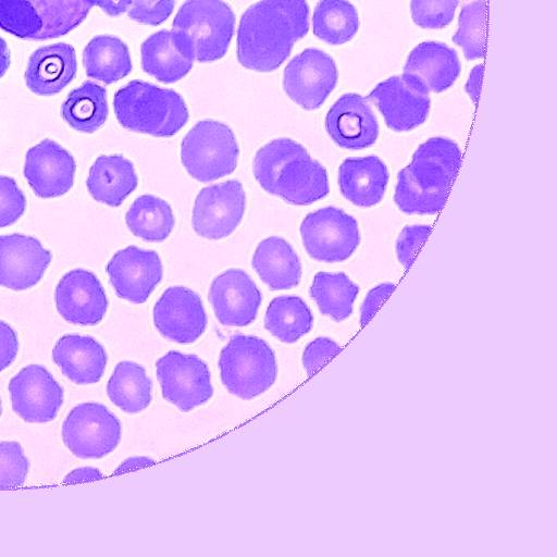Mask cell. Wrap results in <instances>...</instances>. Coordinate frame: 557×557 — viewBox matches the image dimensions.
<instances>
[{
  "mask_svg": "<svg viewBox=\"0 0 557 557\" xmlns=\"http://www.w3.org/2000/svg\"><path fill=\"white\" fill-rule=\"evenodd\" d=\"M2 413V405H1V399H0V416Z\"/></svg>",
  "mask_w": 557,
  "mask_h": 557,
  "instance_id": "51",
  "label": "cell"
},
{
  "mask_svg": "<svg viewBox=\"0 0 557 557\" xmlns=\"http://www.w3.org/2000/svg\"><path fill=\"white\" fill-rule=\"evenodd\" d=\"M77 59L73 46L57 42L36 49L26 65L24 78L30 91L39 96H53L76 76Z\"/></svg>",
  "mask_w": 557,
  "mask_h": 557,
  "instance_id": "23",
  "label": "cell"
},
{
  "mask_svg": "<svg viewBox=\"0 0 557 557\" xmlns=\"http://www.w3.org/2000/svg\"><path fill=\"white\" fill-rule=\"evenodd\" d=\"M91 7L100 8L111 17L120 16L125 13L132 0H87Z\"/></svg>",
  "mask_w": 557,
  "mask_h": 557,
  "instance_id": "46",
  "label": "cell"
},
{
  "mask_svg": "<svg viewBox=\"0 0 557 557\" xmlns=\"http://www.w3.org/2000/svg\"><path fill=\"white\" fill-rule=\"evenodd\" d=\"M483 67L484 64L481 63L479 65H475L472 71L469 74V78L465 85V90L473 101V103H476L481 84H482V76H483Z\"/></svg>",
  "mask_w": 557,
  "mask_h": 557,
  "instance_id": "47",
  "label": "cell"
},
{
  "mask_svg": "<svg viewBox=\"0 0 557 557\" xmlns=\"http://www.w3.org/2000/svg\"><path fill=\"white\" fill-rule=\"evenodd\" d=\"M29 461L17 442H0V486L22 485Z\"/></svg>",
  "mask_w": 557,
  "mask_h": 557,
  "instance_id": "39",
  "label": "cell"
},
{
  "mask_svg": "<svg viewBox=\"0 0 557 557\" xmlns=\"http://www.w3.org/2000/svg\"><path fill=\"white\" fill-rule=\"evenodd\" d=\"M459 0H411L412 21L421 28L437 29L454 18Z\"/></svg>",
  "mask_w": 557,
  "mask_h": 557,
  "instance_id": "38",
  "label": "cell"
},
{
  "mask_svg": "<svg viewBox=\"0 0 557 557\" xmlns=\"http://www.w3.org/2000/svg\"><path fill=\"white\" fill-rule=\"evenodd\" d=\"M460 70L455 49L442 42L424 41L410 51L403 74L428 92H442L455 83Z\"/></svg>",
  "mask_w": 557,
  "mask_h": 557,
  "instance_id": "24",
  "label": "cell"
},
{
  "mask_svg": "<svg viewBox=\"0 0 557 557\" xmlns=\"http://www.w3.org/2000/svg\"><path fill=\"white\" fill-rule=\"evenodd\" d=\"M175 0H132L127 10L131 20L157 26L172 14Z\"/></svg>",
  "mask_w": 557,
  "mask_h": 557,
  "instance_id": "41",
  "label": "cell"
},
{
  "mask_svg": "<svg viewBox=\"0 0 557 557\" xmlns=\"http://www.w3.org/2000/svg\"><path fill=\"white\" fill-rule=\"evenodd\" d=\"M138 177L134 164L121 154H102L89 169L86 187L98 202L117 207L135 190Z\"/></svg>",
  "mask_w": 557,
  "mask_h": 557,
  "instance_id": "28",
  "label": "cell"
},
{
  "mask_svg": "<svg viewBox=\"0 0 557 557\" xmlns=\"http://www.w3.org/2000/svg\"><path fill=\"white\" fill-rule=\"evenodd\" d=\"M26 197L16 182L0 175V228L16 222L25 212Z\"/></svg>",
  "mask_w": 557,
  "mask_h": 557,
  "instance_id": "40",
  "label": "cell"
},
{
  "mask_svg": "<svg viewBox=\"0 0 557 557\" xmlns=\"http://www.w3.org/2000/svg\"><path fill=\"white\" fill-rule=\"evenodd\" d=\"M154 461L151 458L138 456V457H131L125 459L116 469L115 473H120L123 471H129L136 468H140L144 466H148L150 463H153Z\"/></svg>",
  "mask_w": 557,
  "mask_h": 557,
  "instance_id": "49",
  "label": "cell"
},
{
  "mask_svg": "<svg viewBox=\"0 0 557 557\" xmlns=\"http://www.w3.org/2000/svg\"><path fill=\"white\" fill-rule=\"evenodd\" d=\"M52 359L73 383L94 384L102 377L108 357L94 337L66 334L55 343Z\"/></svg>",
  "mask_w": 557,
  "mask_h": 557,
  "instance_id": "26",
  "label": "cell"
},
{
  "mask_svg": "<svg viewBox=\"0 0 557 557\" xmlns=\"http://www.w3.org/2000/svg\"><path fill=\"white\" fill-rule=\"evenodd\" d=\"M246 209V193L237 180L203 187L195 198L191 225L207 239L230 236L239 225Z\"/></svg>",
  "mask_w": 557,
  "mask_h": 557,
  "instance_id": "11",
  "label": "cell"
},
{
  "mask_svg": "<svg viewBox=\"0 0 557 557\" xmlns=\"http://www.w3.org/2000/svg\"><path fill=\"white\" fill-rule=\"evenodd\" d=\"M313 318L307 304L297 296H278L270 302L264 327L284 343H294L308 333Z\"/></svg>",
  "mask_w": 557,
  "mask_h": 557,
  "instance_id": "35",
  "label": "cell"
},
{
  "mask_svg": "<svg viewBox=\"0 0 557 557\" xmlns=\"http://www.w3.org/2000/svg\"><path fill=\"white\" fill-rule=\"evenodd\" d=\"M17 351V334L7 322L0 320V372L14 361Z\"/></svg>",
  "mask_w": 557,
  "mask_h": 557,
  "instance_id": "44",
  "label": "cell"
},
{
  "mask_svg": "<svg viewBox=\"0 0 557 557\" xmlns=\"http://www.w3.org/2000/svg\"><path fill=\"white\" fill-rule=\"evenodd\" d=\"M125 223L136 237L149 243H160L171 234L175 220L166 201L153 195H143L128 208Z\"/></svg>",
  "mask_w": 557,
  "mask_h": 557,
  "instance_id": "33",
  "label": "cell"
},
{
  "mask_svg": "<svg viewBox=\"0 0 557 557\" xmlns=\"http://www.w3.org/2000/svg\"><path fill=\"white\" fill-rule=\"evenodd\" d=\"M188 46L195 61L209 63L224 57L235 30V14L223 0H186L172 28Z\"/></svg>",
  "mask_w": 557,
  "mask_h": 557,
  "instance_id": "6",
  "label": "cell"
},
{
  "mask_svg": "<svg viewBox=\"0 0 557 557\" xmlns=\"http://www.w3.org/2000/svg\"><path fill=\"white\" fill-rule=\"evenodd\" d=\"M338 349L339 345L327 337H318L309 343L302 355V364L306 372L310 374L315 371Z\"/></svg>",
  "mask_w": 557,
  "mask_h": 557,
  "instance_id": "43",
  "label": "cell"
},
{
  "mask_svg": "<svg viewBox=\"0 0 557 557\" xmlns=\"http://www.w3.org/2000/svg\"><path fill=\"white\" fill-rule=\"evenodd\" d=\"M52 253L34 236L0 235V286L25 290L42 278Z\"/></svg>",
  "mask_w": 557,
  "mask_h": 557,
  "instance_id": "20",
  "label": "cell"
},
{
  "mask_svg": "<svg viewBox=\"0 0 557 557\" xmlns=\"http://www.w3.org/2000/svg\"><path fill=\"white\" fill-rule=\"evenodd\" d=\"M151 388V381L143 366L121 361L108 381L107 395L123 411L135 413L149 406Z\"/></svg>",
  "mask_w": 557,
  "mask_h": 557,
  "instance_id": "32",
  "label": "cell"
},
{
  "mask_svg": "<svg viewBox=\"0 0 557 557\" xmlns=\"http://www.w3.org/2000/svg\"><path fill=\"white\" fill-rule=\"evenodd\" d=\"M60 315L72 324L95 325L106 315L108 298L96 274L74 269L59 281L54 292Z\"/></svg>",
  "mask_w": 557,
  "mask_h": 557,
  "instance_id": "19",
  "label": "cell"
},
{
  "mask_svg": "<svg viewBox=\"0 0 557 557\" xmlns=\"http://www.w3.org/2000/svg\"><path fill=\"white\" fill-rule=\"evenodd\" d=\"M102 473L97 468L92 467H82L76 468L64 478V482H74V481H83V480H94L97 478H101Z\"/></svg>",
  "mask_w": 557,
  "mask_h": 557,
  "instance_id": "48",
  "label": "cell"
},
{
  "mask_svg": "<svg viewBox=\"0 0 557 557\" xmlns=\"http://www.w3.org/2000/svg\"><path fill=\"white\" fill-rule=\"evenodd\" d=\"M239 148L234 132L214 120L197 122L181 144V161L196 181L208 183L234 172Z\"/></svg>",
  "mask_w": 557,
  "mask_h": 557,
  "instance_id": "8",
  "label": "cell"
},
{
  "mask_svg": "<svg viewBox=\"0 0 557 557\" xmlns=\"http://www.w3.org/2000/svg\"><path fill=\"white\" fill-rule=\"evenodd\" d=\"M163 398L189 411L213 395L208 366L196 355L169 351L156 362Z\"/></svg>",
  "mask_w": 557,
  "mask_h": 557,
  "instance_id": "12",
  "label": "cell"
},
{
  "mask_svg": "<svg viewBox=\"0 0 557 557\" xmlns=\"http://www.w3.org/2000/svg\"><path fill=\"white\" fill-rule=\"evenodd\" d=\"M108 114L107 90L92 81H85L70 91L61 107L63 120L72 128L87 134L100 128Z\"/></svg>",
  "mask_w": 557,
  "mask_h": 557,
  "instance_id": "31",
  "label": "cell"
},
{
  "mask_svg": "<svg viewBox=\"0 0 557 557\" xmlns=\"http://www.w3.org/2000/svg\"><path fill=\"white\" fill-rule=\"evenodd\" d=\"M121 438L120 420L102 404L82 403L62 425L64 445L78 458H101L115 449Z\"/></svg>",
  "mask_w": 557,
  "mask_h": 557,
  "instance_id": "10",
  "label": "cell"
},
{
  "mask_svg": "<svg viewBox=\"0 0 557 557\" xmlns=\"http://www.w3.org/2000/svg\"><path fill=\"white\" fill-rule=\"evenodd\" d=\"M359 28L355 7L347 0H319L312 15L313 35L330 45L349 41Z\"/></svg>",
  "mask_w": 557,
  "mask_h": 557,
  "instance_id": "36",
  "label": "cell"
},
{
  "mask_svg": "<svg viewBox=\"0 0 557 557\" xmlns=\"http://www.w3.org/2000/svg\"><path fill=\"white\" fill-rule=\"evenodd\" d=\"M92 7L87 0H0V28L26 40H48L72 32Z\"/></svg>",
  "mask_w": 557,
  "mask_h": 557,
  "instance_id": "5",
  "label": "cell"
},
{
  "mask_svg": "<svg viewBox=\"0 0 557 557\" xmlns=\"http://www.w3.org/2000/svg\"><path fill=\"white\" fill-rule=\"evenodd\" d=\"M394 287L395 285L392 283H382L368 293L360 308L361 325L366 324L371 319L373 313L394 289Z\"/></svg>",
  "mask_w": 557,
  "mask_h": 557,
  "instance_id": "45",
  "label": "cell"
},
{
  "mask_svg": "<svg viewBox=\"0 0 557 557\" xmlns=\"http://www.w3.org/2000/svg\"><path fill=\"white\" fill-rule=\"evenodd\" d=\"M486 26V0H474L462 7L458 18V29L451 40L461 47L467 60L484 57Z\"/></svg>",
  "mask_w": 557,
  "mask_h": 557,
  "instance_id": "37",
  "label": "cell"
},
{
  "mask_svg": "<svg viewBox=\"0 0 557 557\" xmlns=\"http://www.w3.org/2000/svg\"><path fill=\"white\" fill-rule=\"evenodd\" d=\"M388 171L374 156L345 159L338 168V186L342 195L358 207H372L385 194Z\"/></svg>",
  "mask_w": 557,
  "mask_h": 557,
  "instance_id": "27",
  "label": "cell"
},
{
  "mask_svg": "<svg viewBox=\"0 0 557 557\" xmlns=\"http://www.w3.org/2000/svg\"><path fill=\"white\" fill-rule=\"evenodd\" d=\"M82 62L86 75L110 85L132 71L128 47L112 35L95 36L84 48Z\"/></svg>",
  "mask_w": 557,
  "mask_h": 557,
  "instance_id": "30",
  "label": "cell"
},
{
  "mask_svg": "<svg viewBox=\"0 0 557 557\" xmlns=\"http://www.w3.org/2000/svg\"><path fill=\"white\" fill-rule=\"evenodd\" d=\"M225 388L242 399L253 398L273 385L277 375L275 355L259 337L233 335L219 357Z\"/></svg>",
  "mask_w": 557,
  "mask_h": 557,
  "instance_id": "7",
  "label": "cell"
},
{
  "mask_svg": "<svg viewBox=\"0 0 557 557\" xmlns=\"http://www.w3.org/2000/svg\"><path fill=\"white\" fill-rule=\"evenodd\" d=\"M307 0H260L242 15L236 55L244 67L272 72L289 57L309 30Z\"/></svg>",
  "mask_w": 557,
  "mask_h": 557,
  "instance_id": "1",
  "label": "cell"
},
{
  "mask_svg": "<svg viewBox=\"0 0 557 557\" xmlns=\"http://www.w3.org/2000/svg\"><path fill=\"white\" fill-rule=\"evenodd\" d=\"M324 124L332 140L345 149L368 148L379 135L376 116L367 98L358 94L339 97L329 110Z\"/></svg>",
  "mask_w": 557,
  "mask_h": 557,
  "instance_id": "22",
  "label": "cell"
},
{
  "mask_svg": "<svg viewBox=\"0 0 557 557\" xmlns=\"http://www.w3.org/2000/svg\"><path fill=\"white\" fill-rule=\"evenodd\" d=\"M255 178L267 193L295 206H307L330 191L325 168L290 138L263 145L252 161Z\"/></svg>",
  "mask_w": 557,
  "mask_h": 557,
  "instance_id": "2",
  "label": "cell"
},
{
  "mask_svg": "<svg viewBox=\"0 0 557 557\" xmlns=\"http://www.w3.org/2000/svg\"><path fill=\"white\" fill-rule=\"evenodd\" d=\"M75 172L73 156L51 139L41 140L26 152L23 174L40 198L66 194L74 184Z\"/></svg>",
  "mask_w": 557,
  "mask_h": 557,
  "instance_id": "21",
  "label": "cell"
},
{
  "mask_svg": "<svg viewBox=\"0 0 557 557\" xmlns=\"http://www.w3.org/2000/svg\"><path fill=\"white\" fill-rule=\"evenodd\" d=\"M153 323L166 339L188 344L202 335L208 319L196 292L185 286H171L153 307Z\"/></svg>",
  "mask_w": 557,
  "mask_h": 557,
  "instance_id": "17",
  "label": "cell"
},
{
  "mask_svg": "<svg viewBox=\"0 0 557 557\" xmlns=\"http://www.w3.org/2000/svg\"><path fill=\"white\" fill-rule=\"evenodd\" d=\"M113 109L121 126L156 137L175 135L189 117L178 92L139 79L131 81L114 94Z\"/></svg>",
  "mask_w": 557,
  "mask_h": 557,
  "instance_id": "4",
  "label": "cell"
},
{
  "mask_svg": "<svg viewBox=\"0 0 557 557\" xmlns=\"http://www.w3.org/2000/svg\"><path fill=\"white\" fill-rule=\"evenodd\" d=\"M11 65L10 50L7 41L0 37V78L7 73Z\"/></svg>",
  "mask_w": 557,
  "mask_h": 557,
  "instance_id": "50",
  "label": "cell"
},
{
  "mask_svg": "<svg viewBox=\"0 0 557 557\" xmlns=\"http://www.w3.org/2000/svg\"><path fill=\"white\" fill-rule=\"evenodd\" d=\"M194 61L188 46L173 30H159L140 46L141 69L163 84L175 83L185 77Z\"/></svg>",
  "mask_w": 557,
  "mask_h": 557,
  "instance_id": "25",
  "label": "cell"
},
{
  "mask_svg": "<svg viewBox=\"0 0 557 557\" xmlns=\"http://www.w3.org/2000/svg\"><path fill=\"white\" fill-rule=\"evenodd\" d=\"M299 231L306 252L322 262L348 259L360 242L357 221L335 207L310 212L302 220Z\"/></svg>",
  "mask_w": 557,
  "mask_h": 557,
  "instance_id": "9",
  "label": "cell"
},
{
  "mask_svg": "<svg viewBox=\"0 0 557 557\" xmlns=\"http://www.w3.org/2000/svg\"><path fill=\"white\" fill-rule=\"evenodd\" d=\"M430 230V225H408L400 232L396 240V255L403 265L411 262Z\"/></svg>",
  "mask_w": 557,
  "mask_h": 557,
  "instance_id": "42",
  "label": "cell"
},
{
  "mask_svg": "<svg viewBox=\"0 0 557 557\" xmlns=\"http://www.w3.org/2000/svg\"><path fill=\"white\" fill-rule=\"evenodd\" d=\"M461 158L458 145L431 137L397 175L394 201L407 214H435L441 209Z\"/></svg>",
  "mask_w": 557,
  "mask_h": 557,
  "instance_id": "3",
  "label": "cell"
},
{
  "mask_svg": "<svg viewBox=\"0 0 557 557\" xmlns=\"http://www.w3.org/2000/svg\"><path fill=\"white\" fill-rule=\"evenodd\" d=\"M106 271L115 294L133 304L145 302L163 276L158 253L136 246L116 251Z\"/></svg>",
  "mask_w": 557,
  "mask_h": 557,
  "instance_id": "16",
  "label": "cell"
},
{
  "mask_svg": "<svg viewBox=\"0 0 557 557\" xmlns=\"http://www.w3.org/2000/svg\"><path fill=\"white\" fill-rule=\"evenodd\" d=\"M338 72L331 55L315 48L296 54L283 72V89L305 110L322 106L337 84Z\"/></svg>",
  "mask_w": 557,
  "mask_h": 557,
  "instance_id": "13",
  "label": "cell"
},
{
  "mask_svg": "<svg viewBox=\"0 0 557 557\" xmlns=\"http://www.w3.org/2000/svg\"><path fill=\"white\" fill-rule=\"evenodd\" d=\"M208 299L222 325L245 326L257 317L261 293L244 270L228 269L212 280Z\"/></svg>",
  "mask_w": 557,
  "mask_h": 557,
  "instance_id": "18",
  "label": "cell"
},
{
  "mask_svg": "<svg viewBox=\"0 0 557 557\" xmlns=\"http://www.w3.org/2000/svg\"><path fill=\"white\" fill-rule=\"evenodd\" d=\"M430 92L401 75L379 83L367 97L391 129L408 132L425 122L430 111Z\"/></svg>",
  "mask_w": 557,
  "mask_h": 557,
  "instance_id": "14",
  "label": "cell"
},
{
  "mask_svg": "<svg viewBox=\"0 0 557 557\" xmlns=\"http://www.w3.org/2000/svg\"><path fill=\"white\" fill-rule=\"evenodd\" d=\"M251 265L271 290L297 286L302 274L301 263L294 248L277 236L264 238L257 245Z\"/></svg>",
  "mask_w": 557,
  "mask_h": 557,
  "instance_id": "29",
  "label": "cell"
},
{
  "mask_svg": "<svg viewBox=\"0 0 557 557\" xmlns=\"http://www.w3.org/2000/svg\"><path fill=\"white\" fill-rule=\"evenodd\" d=\"M358 292L359 287L343 272H318L309 294L322 314L339 322L351 314Z\"/></svg>",
  "mask_w": 557,
  "mask_h": 557,
  "instance_id": "34",
  "label": "cell"
},
{
  "mask_svg": "<svg viewBox=\"0 0 557 557\" xmlns=\"http://www.w3.org/2000/svg\"><path fill=\"white\" fill-rule=\"evenodd\" d=\"M9 392L14 412L29 423L53 420L64 399L62 386L39 364L26 366L14 375Z\"/></svg>",
  "mask_w": 557,
  "mask_h": 557,
  "instance_id": "15",
  "label": "cell"
}]
</instances>
